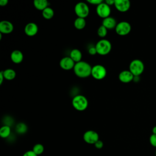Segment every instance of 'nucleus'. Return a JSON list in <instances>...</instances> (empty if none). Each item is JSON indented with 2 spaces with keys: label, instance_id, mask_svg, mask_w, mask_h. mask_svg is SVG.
Masks as SVG:
<instances>
[{
  "label": "nucleus",
  "instance_id": "29",
  "mask_svg": "<svg viewBox=\"0 0 156 156\" xmlns=\"http://www.w3.org/2000/svg\"><path fill=\"white\" fill-rule=\"evenodd\" d=\"M103 1L102 0H87V2L91 4L96 5H98L101 3H102Z\"/></svg>",
  "mask_w": 156,
  "mask_h": 156
},
{
  "label": "nucleus",
  "instance_id": "5",
  "mask_svg": "<svg viewBox=\"0 0 156 156\" xmlns=\"http://www.w3.org/2000/svg\"><path fill=\"white\" fill-rule=\"evenodd\" d=\"M74 12L77 17L85 18L89 15L90 9L85 2H79L75 5Z\"/></svg>",
  "mask_w": 156,
  "mask_h": 156
},
{
  "label": "nucleus",
  "instance_id": "9",
  "mask_svg": "<svg viewBox=\"0 0 156 156\" xmlns=\"http://www.w3.org/2000/svg\"><path fill=\"white\" fill-rule=\"evenodd\" d=\"M84 141L90 144H94V143L99 140V134L92 130L86 131L83 135Z\"/></svg>",
  "mask_w": 156,
  "mask_h": 156
},
{
  "label": "nucleus",
  "instance_id": "13",
  "mask_svg": "<svg viewBox=\"0 0 156 156\" xmlns=\"http://www.w3.org/2000/svg\"><path fill=\"white\" fill-rule=\"evenodd\" d=\"M13 24L7 20H3L0 22V33L8 34L13 30Z\"/></svg>",
  "mask_w": 156,
  "mask_h": 156
},
{
  "label": "nucleus",
  "instance_id": "33",
  "mask_svg": "<svg viewBox=\"0 0 156 156\" xmlns=\"http://www.w3.org/2000/svg\"><path fill=\"white\" fill-rule=\"evenodd\" d=\"M8 0H1L0 1V5L1 6H5L8 4Z\"/></svg>",
  "mask_w": 156,
  "mask_h": 156
},
{
  "label": "nucleus",
  "instance_id": "28",
  "mask_svg": "<svg viewBox=\"0 0 156 156\" xmlns=\"http://www.w3.org/2000/svg\"><path fill=\"white\" fill-rule=\"evenodd\" d=\"M94 146L96 149H101L103 147V146H104V143L102 142V141L99 140L98 141H96L95 143H94Z\"/></svg>",
  "mask_w": 156,
  "mask_h": 156
},
{
  "label": "nucleus",
  "instance_id": "12",
  "mask_svg": "<svg viewBox=\"0 0 156 156\" xmlns=\"http://www.w3.org/2000/svg\"><path fill=\"white\" fill-rule=\"evenodd\" d=\"M38 31V27L35 23L30 22L27 23L24 27V32L29 37L35 35Z\"/></svg>",
  "mask_w": 156,
  "mask_h": 156
},
{
  "label": "nucleus",
  "instance_id": "7",
  "mask_svg": "<svg viewBox=\"0 0 156 156\" xmlns=\"http://www.w3.org/2000/svg\"><path fill=\"white\" fill-rule=\"evenodd\" d=\"M115 29L118 35L120 36H125L130 32L132 27L129 23L123 21L118 23Z\"/></svg>",
  "mask_w": 156,
  "mask_h": 156
},
{
  "label": "nucleus",
  "instance_id": "27",
  "mask_svg": "<svg viewBox=\"0 0 156 156\" xmlns=\"http://www.w3.org/2000/svg\"><path fill=\"white\" fill-rule=\"evenodd\" d=\"M88 52L90 55H94L98 54L95 46H91L89 47L88 49Z\"/></svg>",
  "mask_w": 156,
  "mask_h": 156
},
{
  "label": "nucleus",
  "instance_id": "20",
  "mask_svg": "<svg viewBox=\"0 0 156 156\" xmlns=\"http://www.w3.org/2000/svg\"><path fill=\"white\" fill-rule=\"evenodd\" d=\"M11 134L10 126L4 125L0 129V136L2 138H8Z\"/></svg>",
  "mask_w": 156,
  "mask_h": 156
},
{
  "label": "nucleus",
  "instance_id": "8",
  "mask_svg": "<svg viewBox=\"0 0 156 156\" xmlns=\"http://www.w3.org/2000/svg\"><path fill=\"white\" fill-rule=\"evenodd\" d=\"M96 11L98 15L103 19L110 16L111 13L110 6L107 5L105 2H102L97 5Z\"/></svg>",
  "mask_w": 156,
  "mask_h": 156
},
{
  "label": "nucleus",
  "instance_id": "21",
  "mask_svg": "<svg viewBox=\"0 0 156 156\" xmlns=\"http://www.w3.org/2000/svg\"><path fill=\"white\" fill-rule=\"evenodd\" d=\"M85 25H86V21L85 18L77 17L74 20V26L78 30L83 29L85 27Z\"/></svg>",
  "mask_w": 156,
  "mask_h": 156
},
{
  "label": "nucleus",
  "instance_id": "17",
  "mask_svg": "<svg viewBox=\"0 0 156 156\" xmlns=\"http://www.w3.org/2000/svg\"><path fill=\"white\" fill-rule=\"evenodd\" d=\"M69 57L75 63H77L82 61L81 60L82 58V54L79 49H73L70 52Z\"/></svg>",
  "mask_w": 156,
  "mask_h": 156
},
{
  "label": "nucleus",
  "instance_id": "6",
  "mask_svg": "<svg viewBox=\"0 0 156 156\" xmlns=\"http://www.w3.org/2000/svg\"><path fill=\"white\" fill-rule=\"evenodd\" d=\"M93 77L96 80H102L107 75L106 68L102 65H96L92 67L91 74Z\"/></svg>",
  "mask_w": 156,
  "mask_h": 156
},
{
  "label": "nucleus",
  "instance_id": "16",
  "mask_svg": "<svg viewBox=\"0 0 156 156\" xmlns=\"http://www.w3.org/2000/svg\"><path fill=\"white\" fill-rule=\"evenodd\" d=\"M10 58L14 63L18 64L23 61L24 58V55L21 51L16 49L12 52L10 54Z\"/></svg>",
  "mask_w": 156,
  "mask_h": 156
},
{
  "label": "nucleus",
  "instance_id": "10",
  "mask_svg": "<svg viewBox=\"0 0 156 156\" xmlns=\"http://www.w3.org/2000/svg\"><path fill=\"white\" fill-rule=\"evenodd\" d=\"M76 63L69 56L63 57L60 61V66L64 70H71L74 68Z\"/></svg>",
  "mask_w": 156,
  "mask_h": 156
},
{
  "label": "nucleus",
  "instance_id": "19",
  "mask_svg": "<svg viewBox=\"0 0 156 156\" xmlns=\"http://www.w3.org/2000/svg\"><path fill=\"white\" fill-rule=\"evenodd\" d=\"M3 71L4 79L8 80H12L16 77V71L12 68H7Z\"/></svg>",
  "mask_w": 156,
  "mask_h": 156
},
{
  "label": "nucleus",
  "instance_id": "22",
  "mask_svg": "<svg viewBox=\"0 0 156 156\" xmlns=\"http://www.w3.org/2000/svg\"><path fill=\"white\" fill-rule=\"evenodd\" d=\"M54 15V10L50 7H48L45 9H44L42 11V16L46 20H50L51 19Z\"/></svg>",
  "mask_w": 156,
  "mask_h": 156
},
{
  "label": "nucleus",
  "instance_id": "2",
  "mask_svg": "<svg viewBox=\"0 0 156 156\" xmlns=\"http://www.w3.org/2000/svg\"><path fill=\"white\" fill-rule=\"evenodd\" d=\"M72 105L76 110L78 111H83L88 107V101L85 96L78 94L73 98Z\"/></svg>",
  "mask_w": 156,
  "mask_h": 156
},
{
  "label": "nucleus",
  "instance_id": "23",
  "mask_svg": "<svg viewBox=\"0 0 156 156\" xmlns=\"http://www.w3.org/2000/svg\"><path fill=\"white\" fill-rule=\"evenodd\" d=\"M15 130L18 134H24L27 131V126L24 122H19L16 124L15 127Z\"/></svg>",
  "mask_w": 156,
  "mask_h": 156
},
{
  "label": "nucleus",
  "instance_id": "26",
  "mask_svg": "<svg viewBox=\"0 0 156 156\" xmlns=\"http://www.w3.org/2000/svg\"><path fill=\"white\" fill-rule=\"evenodd\" d=\"M149 143L153 147H156V135L152 134L149 137Z\"/></svg>",
  "mask_w": 156,
  "mask_h": 156
},
{
  "label": "nucleus",
  "instance_id": "3",
  "mask_svg": "<svg viewBox=\"0 0 156 156\" xmlns=\"http://www.w3.org/2000/svg\"><path fill=\"white\" fill-rule=\"evenodd\" d=\"M97 53L101 55H105L108 54L112 49V44L110 41L107 39H101L95 44Z\"/></svg>",
  "mask_w": 156,
  "mask_h": 156
},
{
  "label": "nucleus",
  "instance_id": "24",
  "mask_svg": "<svg viewBox=\"0 0 156 156\" xmlns=\"http://www.w3.org/2000/svg\"><path fill=\"white\" fill-rule=\"evenodd\" d=\"M32 151L37 155H40L41 154H42L44 151V146L42 144L40 143H37L36 144H35L33 146L32 148Z\"/></svg>",
  "mask_w": 156,
  "mask_h": 156
},
{
  "label": "nucleus",
  "instance_id": "14",
  "mask_svg": "<svg viewBox=\"0 0 156 156\" xmlns=\"http://www.w3.org/2000/svg\"><path fill=\"white\" fill-rule=\"evenodd\" d=\"M118 78L122 83H129L133 80L134 76L129 70H124L120 72Z\"/></svg>",
  "mask_w": 156,
  "mask_h": 156
},
{
  "label": "nucleus",
  "instance_id": "11",
  "mask_svg": "<svg viewBox=\"0 0 156 156\" xmlns=\"http://www.w3.org/2000/svg\"><path fill=\"white\" fill-rule=\"evenodd\" d=\"M114 5L119 12H126L130 7V2L129 0H115Z\"/></svg>",
  "mask_w": 156,
  "mask_h": 156
},
{
  "label": "nucleus",
  "instance_id": "31",
  "mask_svg": "<svg viewBox=\"0 0 156 156\" xmlns=\"http://www.w3.org/2000/svg\"><path fill=\"white\" fill-rule=\"evenodd\" d=\"M105 2L107 5H108L109 6H111V5H114V4H115V1H114V0H106V1H105Z\"/></svg>",
  "mask_w": 156,
  "mask_h": 156
},
{
  "label": "nucleus",
  "instance_id": "35",
  "mask_svg": "<svg viewBox=\"0 0 156 156\" xmlns=\"http://www.w3.org/2000/svg\"><path fill=\"white\" fill-rule=\"evenodd\" d=\"M155 156H156V150H155Z\"/></svg>",
  "mask_w": 156,
  "mask_h": 156
},
{
  "label": "nucleus",
  "instance_id": "18",
  "mask_svg": "<svg viewBox=\"0 0 156 156\" xmlns=\"http://www.w3.org/2000/svg\"><path fill=\"white\" fill-rule=\"evenodd\" d=\"M49 2L46 0H35L34 1V7L39 10L43 11L48 7Z\"/></svg>",
  "mask_w": 156,
  "mask_h": 156
},
{
  "label": "nucleus",
  "instance_id": "4",
  "mask_svg": "<svg viewBox=\"0 0 156 156\" xmlns=\"http://www.w3.org/2000/svg\"><path fill=\"white\" fill-rule=\"evenodd\" d=\"M129 68L134 76H140L144 70V65L141 60L136 58L131 61Z\"/></svg>",
  "mask_w": 156,
  "mask_h": 156
},
{
  "label": "nucleus",
  "instance_id": "25",
  "mask_svg": "<svg viewBox=\"0 0 156 156\" xmlns=\"http://www.w3.org/2000/svg\"><path fill=\"white\" fill-rule=\"evenodd\" d=\"M107 30L108 29H106L104 26H102V25L100 26L97 31L98 36L101 38L105 37L107 34Z\"/></svg>",
  "mask_w": 156,
  "mask_h": 156
},
{
  "label": "nucleus",
  "instance_id": "30",
  "mask_svg": "<svg viewBox=\"0 0 156 156\" xmlns=\"http://www.w3.org/2000/svg\"><path fill=\"white\" fill-rule=\"evenodd\" d=\"M23 156H38V155L32 150H30L24 152Z\"/></svg>",
  "mask_w": 156,
  "mask_h": 156
},
{
  "label": "nucleus",
  "instance_id": "34",
  "mask_svg": "<svg viewBox=\"0 0 156 156\" xmlns=\"http://www.w3.org/2000/svg\"><path fill=\"white\" fill-rule=\"evenodd\" d=\"M152 134H155L156 135V126L153 127V128L152 129Z\"/></svg>",
  "mask_w": 156,
  "mask_h": 156
},
{
  "label": "nucleus",
  "instance_id": "15",
  "mask_svg": "<svg viewBox=\"0 0 156 156\" xmlns=\"http://www.w3.org/2000/svg\"><path fill=\"white\" fill-rule=\"evenodd\" d=\"M117 23L116 20L112 16H108L106 18L103 19L102 21V25L104 26L106 29H115Z\"/></svg>",
  "mask_w": 156,
  "mask_h": 156
},
{
  "label": "nucleus",
  "instance_id": "1",
  "mask_svg": "<svg viewBox=\"0 0 156 156\" xmlns=\"http://www.w3.org/2000/svg\"><path fill=\"white\" fill-rule=\"evenodd\" d=\"M91 66L87 62L80 61L76 63L73 68L75 74L80 78H85L91 74Z\"/></svg>",
  "mask_w": 156,
  "mask_h": 156
},
{
  "label": "nucleus",
  "instance_id": "32",
  "mask_svg": "<svg viewBox=\"0 0 156 156\" xmlns=\"http://www.w3.org/2000/svg\"><path fill=\"white\" fill-rule=\"evenodd\" d=\"M4 74H3V71H1L0 72V85H1L4 80Z\"/></svg>",
  "mask_w": 156,
  "mask_h": 156
}]
</instances>
